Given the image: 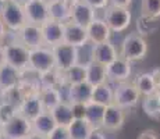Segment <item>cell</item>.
Wrapping results in <instances>:
<instances>
[{"label":"cell","mask_w":160,"mask_h":139,"mask_svg":"<svg viewBox=\"0 0 160 139\" xmlns=\"http://www.w3.org/2000/svg\"><path fill=\"white\" fill-rule=\"evenodd\" d=\"M138 139H159L158 134H156V131H153V129H145L143 132H141Z\"/></svg>","instance_id":"40"},{"label":"cell","mask_w":160,"mask_h":139,"mask_svg":"<svg viewBox=\"0 0 160 139\" xmlns=\"http://www.w3.org/2000/svg\"><path fill=\"white\" fill-rule=\"evenodd\" d=\"M4 56L6 64L14 67L18 71H24L29 66V49H27L24 45H21L18 41L8 42L4 46Z\"/></svg>","instance_id":"5"},{"label":"cell","mask_w":160,"mask_h":139,"mask_svg":"<svg viewBox=\"0 0 160 139\" xmlns=\"http://www.w3.org/2000/svg\"><path fill=\"white\" fill-rule=\"evenodd\" d=\"M45 3H48V4H50V3H53V2H56V0H43Z\"/></svg>","instance_id":"47"},{"label":"cell","mask_w":160,"mask_h":139,"mask_svg":"<svg viewBox=\"0 0 160 139\" xmlns=\"http://www.w3.org/2000/svg\"><path fill=\"white\" fill-rule=\"evenodd\" d=\"M0 95H2V91H0Z\"/></svg>","instance_id":"52"},{"label":"cell","mask_w":160,"mask_h":139,"mask_svg":"<svg viewBox=\"0 0 160 139\" xmlns=\"http://www.w3.org/2000/svg\"><path fill=\"white\" fill-rule=\"evenodd\" d=\"M56 127L57 124L54 121V117L52 114V111H43L41 116H38L32 121L33 134L42 135V137H46V138L56 129Z\"/></svg>","instance_id":"21"},{"label":"cell","mask_w":160,"mask_h":139,"mask_svg":"<svg viewBox=\"0 0 160 139\" xmlns=\"http://www.w3.org/2000/svg\"><path fill=\"white\" fill-rule=\"evenodd\" d=\"M28 68L38 74H43L48 71L56 70V61L52 47L42 46L29 50V66Z\"/></svg>","instance_id":"4"},{"label":"cell","mask_w":160,"mask_h":139,"mask_svg":"<svg viewBox=\"0 0 160 139\" xmlns=\"http://www.w3.org/2000/svg\"><path fill=\"white\" fill-rule=\"evenodd\" d=\"M0 139H7V138H6V137H4V135H3V137H2V138H0Z\"/></svg>","instance_id":"50"},{"label":"cell","mask_w":160,"mask_h":139,"mask_svg":"<svg viewBox=\"0 0 160 139\" xmlns=\"http://www.w3.org/2000/svg\"><path fill=\"white\" fill-rule=\"evenodd\" d=\"M54 54V61H56V70L60 72H66L71 67L77 66L78 63V49L70 46L67 43H60V45L52 47Z\"/></svg>","instance_id":"8"},{"label":"cell","mask_w":160,"mask_h":139,"mask_svg":"<svg viewBox=\"0 0 160 139\" xmlns=\"http://www.w3.org/2000/svg\"><path fill=\"white\" fill-rule=\"evenodd\" d=\"M148 53V42L139 33H128L121 42L118 56L130 63L143 60Z\"/></svg>","instance_id":"2"},{"label":"cell","mask_w":160,"mask_h":139,"mask_svg":"<svg viewBox=\"0 0 160 139\" xmlns=\"http://www.w3.org/2000/svg\"><path fill=\"white\" fill-rule=\"evenodd\" d=\"M0 2H2V3H3V2H6V0H0Z\"/></svg>","instance_id":"51"},{"label":"cell","mask_w":160,"mask_h":139,"mask_svg":"<svg viewBox=\"0 0 160 139\" xmlns=\"http://www.w3.org/2000/svg\"><path fill=\"white\" fill-rule=\"evenodd\" d=\"M39 85L41 88H64L63 85V75L60 71L52 70L48 72L39 74Z\"/></svg>","instance_id":"32"},{"label":"cell","mask_w":160,"mask_h":139,"mask_svg":"<svg viewBox=\"0 0 160 139\" xmlns=\"http://www.w3.org/2000/svg\"><path fill=\"white\" fill-rule=\"evenodd\" d=\"M117 57H118V52H117L114 45L110 41L104 43H99V45H93L91 52V60L96 61V63L102 64L104 67L112 64Z\"/></svg>","instance_id":"17"},{"label":"cell","mask_w":160,"mask_h":139,"mask_svg":"<svg viewBox=\"0 0 160 139\" xmlns=\"http://www.w3.org/2000/svg\"><path fill=\"white\" fill-rule=\"evenodd\" d=\"M2 132L7 139H28L33 134L32 121L17 114L14 118L2 125Z\"/></svg>","instance_id":"6"},{"label":"cell","mask_w":160,"mask_h":139,"mask_svg":"<svg viewBox=\"0 0 160 139\" xmlns=\"http://www.w3.org/2000/svg\"><path fill=\"white\" fill-rule=\"evenodd\" d=\"M42 29V38H43V45L48 47H54V46L63 43L64 39V24L56 22V21L49 20L41 27Z\"/></svg>","instance_id":"15"},{"label":"cell","mask_w":160,"mask_h":139,"mask_svg":"<svg viewBox=\"0 0 160 139\" xmlns=\"http://www.w3.org/2000/svg\"><path fill=\"white\" fill-rule=\"evenodd\" d=\"M103 20L112 29V32H122L125 31L131 24L132 14L130 8H121L116 7V6H109L104 10Z\"/></svg>","instance_id":"7"},{"label":"cell","mask_w":160,"mask_h":139,"mask_svg":"<svg viewBox=\"0 0 160 139\" xmlns=\"http://www.w3.org/2000/svg\"><path fill=\"white\" fill-rule=\"evenodd\" d=\"M14 2H17V3H20V4H27V3H29L31 0H14Z\"/></svg>","instance_id":"46"},{"label":"cell","mask_w":160,"mask_h":139,"mask_svg":"<svg viewBox=\"0 0 160 139\" xmlns=\"http://www.w3.org/2000/svg\"><path fill=\"white\" fill-rule=\"evenodd\" d=\"M0 97H2V102L11 103V104H14L15 107L20 109L21 103H22V100H24V97L25 96L22 95L21 89L17 86V88H13V89H8V91H6V92H2Z\"/></svg>","instance_id":"34"},{"label":"cell","mask_w":160,"mask_h":139,"mask_svg":"<svg viewBox=\"0 0 160 139\" xmlns=\"http://www.w3.org/2000/svg\"><path fill=\"white\" fill-rule=\"evenodd\" d=\"M104 110H106V107L102 106V104L89 102L88 104H85V116H84V118L87 120V121L95 129H102V121H103Z\"/></svg>","instance_id":"26"},{"label":"cell","mask_w":160,"mask_h":139,"mask_svg":"<svg viewBox=\"0 0 160 139\" xmlns=\"http://www.w3.org/2000/svg\"><path fill=\"white\" fill-rule=\"evenodd\" d=\"M93 129L95 128L89 124L85 118H75L71 124L68 125V131H70L71 139H88Z\"/></svg>","instance_id":"30"},{"label":"cell","mask_w":160,"mask_h":139,"mask_svg":"<svg viewBox=\"0 0 160 139\" xmlns=\"http://www.w3.org/2000/svg\"><path fill=\"white\" fill-rule=\"evenodd\" d=\"M88 139H106V137H104L102 129H93V131H92V134L89 135Z\"/></svg>","instance_id":"43"},{"label":"cell","mask_w":160,"mask_h":139,"mask_svg":"<svg viewBox=\"0 0 160 139\" xmlns=\"http://www.w3.org/2000/svg\"><path fill=\"white\" fill-rule=\"evenodd\" d=\"M0 18L8 31L17 33L27 24L24 6L14 0H6L0 6Z\"/></svg>","instance_id":"1"},{"label":"cell","mask_w":160,"mask_h":139,"mask_svg":"<svg viewBox=\"0 0 160 139\" xmlns=\"http://www.w3.org/2000/svg\"><path fill=\"white\" fill-rule=\"evenodd\" d=\"M88 6H91L93 10H106L110 6V0H84Z\"/></svg>","instance_id":"37"},{"label":"cell","mask_w":160,"mask_h":139,"mask_svg":"<svg viewBox=\"0 0 160 139\" xmlns=\"http://www.w3.org/2000/svg\"><path fill=\"white\" fill-rule=\"evenodd\" d=\"M28 139H48L46 137H42V135H38V134H32Z\"/></svg>","instance_id":"45"},{"label":"cell","mask_w":160,"mask_h":139,"mask_svg":"<svg viewBox=\"0 0 160 139\" xmlns=\"http://www.w3.org/2000/svg\"><path fill=\"white\" fill-rule=\"evenodd\" d=\"M0 128H2V124H0Z\"/></svg>","instance_id":"53"},{"label":"cell","mask_w":160,"mask_h":139,"mask_svg":"<svg viewBox=\"0 0 160 139\" xmlns=\"http://www.w3.org/2000/svg\"><path fill=\"white\" fill-rule=\"evenodd\" d=\"M125 121V114L124 110L117 107L114 103L110 104L104 110L103 121H102V128L107 131H118L122 128Z\"/></svg>","instance_id":"18"},{"label":"cell","mask_w":160,"mask_h":139,"mask_svg":"<svg viewBox=\"0 0 160 139\" xmlns=\"http://www.w3.org/2000/svg\"><path fill=\"white\" fill-rule=\"evenodd\" d=\"M52 114H53V117H54L56 124L60 125V127H68L74 120H75V117H74L72 104L68 103L67 100L61 102L56 109L52 110Z\"/></svg>","instance_id":"27"},{"label":"cell","mask_w":160,"mask_h":139,"mask_svg":"<svg viewBox=\"0 0 160 139\" xmlns=\"http://www.w3.org/2000/svg\"><path fill=\"white\" fill-rule=\"evenodd\" d=\"M48 139H71V137H70L68 127L57 125L56 129H54V131L48 137Z\"/></svg>","instance_id":"36"},{"label":"cell","mask_w":160,"mask_h":139,"mask_svg":"<svg viewBox=\"0 0 160 139\" xmlns=\"http://www.w3.org/2000/svg\"><path fill=\"white\" fill-rule=\"evenodd\" d=\"M15 35V41H18L21 45H24L27 49L32 50L36 47H42L43 45V38H42V29L39 25L27 22L21 28Z\"/></svg>","instance_id":"9"},{"label":"cell","mask_w":160,"mask_h":139,"mask_svg":"<svg viewBox=\"0 0 160 139\" xmlns=\"http://www.w3.org/2000/svg\"><path fill=\"white\" fill-rule=\"evenodd\" d=\"M43 111L45 110H43V106H42L41 99H39V92H38V93H33L24 97L22 103H21L20 109H18V114H21V116L25 117L29 121H33Z\"/></svg>","instance_id":"19"},{"label":"cell","mask_w":160,"mask_h":139,"mask_svg":"<svg viewBox=\"0 0 160 139\" xmlns=\"http://www.w3.org/2000/svg\"><path fill=\"white\" fill-rule=\"evenodd\" d=\"M49 15L52 21L67 24L71 21V3L66 0H56L49 4Z\"/></svg>","instance_id":"20"},{"label":"cell","mask_w":160,"mask_h":139,"mask_svg":"<svg viewBox=\"0 0 160 139\" xmlns=\"http://www.w3.org/2000/svg\"><path fill=\"white\" fill-rule=\"evenodd\" d=\"M63 75V85L66 86H71L77 85V83H82L87 82V67L85 64H77V66L71 67L70 70H67L66 72H61Z\"/></svg>","instance_id":"28"},{"label":"cell","mask_w":160,"mask_h":139,"mask_svg":"<svg viewBox=\"0 0 160 139\" xmlns=\"http://www.w3.org/2000/svg\"><path fill=\"white\" fill-rule=\"evenodd\" d=\"M63 42L67 43V45H70V46H74V47H77V49L84 47V46L89 42L87 28L78 25V24H74L71 21L64 24Z\"/></svg>","instance_id":"12"},{"label":"cell","mask_w":160,"mask_h":139,"mask_svg":"<svg viewBox=\"0 0 160 139\" xmlns=\"http://www.w3.org/2000/svg\"><path fill=\"white\" fill-rule=\"evenodd\" d=\"M66 2H68V3H74V2H78V0H66Z\"/></svg>","instance_id":"48"},{"label":"cell","mask_w":160,"mask_h":139,"mask_svg":"<svg viewBox=\"0 0 160 139\" xmlns=\"http://www.w3.org/2000/svg\"><path fill=\"white\" fill-rule=\"evenodd\" d=\"M134 85L137 86L138 92L141 93V96H149V95L155 93L158 91L155 85V81L152 78V74L150 72H142V74H138L137 78L134 81Z\"/></svg>","instance_id":"31"},{"label":"cell","mask_w":160,"mask_h":139,"mask_svg":"<svg viewBox=\"0 0 160 139\" xmlns=\"http://www.w3.org/2000/svg\"><path fill=\"white\" fill-rule=\"evenodd\" d=\"M67 88V97L66 100L71 104H88L92 102L93 95V86L88 82L77 83V85L66 86Z\"/></svg>","instance_id":"14"},{"label":"cell","mask_w":160,"mask_h":139,"mask_svg":"<svg viewBox=\"0 0 160 139\" xmlns=\"http://www.w3.org/2000/svg\"><path fill=\"white\" fill-rule=\"evenodd\" d=\"M92 102L107 107L114 103V86L110 82L102 83L93 88V95H92Z\"/></svg>","instance_id":"25"},{"label":"cell","mask_w":160,"mask_h":139,"mask_svg":"<svg viewBox=\"0 0 160 139\" xmlns=\"http://www.w3.org/2000/svg\"><path fill=\"white\" fill-rule=\"evenodd\" d=\"M141 100V93L138 92L134 82L125 81L114 86V104L122 110L134 109Z\"/></svg>","instance_id":"3"},{"label":"cell","mask_w":160,"mask_h":139,"mask_svg":"<svg viewBox=\"0 0 160 139\" xmlns=\"http://www.w3.org/2000/svg\"><path fill=\"white\" fill-rule=\"evenodd\" d=\"M95 18H96V10L88 6L84 0L71 3V22L88 28Z\"/></svg>","instance_id":"13"},{"label":"cell","mask_w":160,"mask_h":139,"mask_svg":"<svg viewBox=\"0 0 160 139\" xmlns=\"http://www.w3.org/2000/svg\"><path fill=\"white\" fill-rule=\"evenodd\" d=\"M7 35H8V29H7V27L4 25V22L2 21V18H0V45L7 38Z\"/></svg>","instance_id":"41"},{"label":"cell","mask_w":160,"mask_h":139,"mask_svg":"<svg viewBox=\"0 0 160 139\" xmlns=\"http://www.w3.org/2000/svg\"><path fill=\"white\" fill-rule=\"evenodd\" d=\"M74 117L75 118H84L85 116V104H72Z\"/></svg>","instance_id":"38"},{"label":"cell","mask_w":160,"mask_h":139,"mask_svg":"<svg viewBox=\"0 0 160 139\" xmlns=\"http://www.w3.org/2000/svg\"><path fill=\"white\" fill-rule=\"evenodd\" d=\"M141 17L156 20L160 17V0H141Z\"/></svg>","instance_id":"33"},{"label":"cell","mask_w":160,"mask_h":139,"mask_svg":"<svg viewBox=\"0 0 160 139\" xmlns=\"http://www.w3.org/2000/svg\"><path fill=\"white\" fill-rule=\"evenodd\" d=\"M85 67H87V82L91 83L93 88L107 82V74L104 66L96 63L93 60H89L85 64Z\"/></svg>","instance_id":"24"},{"label":"cell","mask_w":160,"mask_h":139,"mask_svg":"<svg viewBox=\"0 0 160 139\" xmlns=\"http://www.w3.org/2000/svg\"><path fill=\"white\" fill-rule=\"evenodd\" d=\"M18 114V107H15L14 104L7 103V102H2L0 103V124H6L7 121H10L11 118H14Z\"/></svg>","instance_id":"35"},{"label":"cell","mask_w":160,"mask_h":139,"mask_svg":"<svg viewBox=\"0 0 160 139\" xmlns=\"http://www.w3.org/2000/svg\"><path fill=\"white\" fill-rule=\"evenodd\" d=\"M132 4V0H110V6H116V7L121 8H130Z\"/></svg>","instance_id":"39"},{"label":"cell","mask_w":160,"mask_h":139,"mask_svg":"<svg viewBox=\"0 0 160 139\" xmlns=\"http://www.w3.org/2000/svg\"><path fill=\"white\" fill-rule=\"evenodd\" d=\"M141 106L145 114L150 118L159 120L160 118V91H156L155 93L145 96L141 100Z\"/></svg>","instance_id":"29"},{"label":"cell","mask_w":160,"mask_h":139,"mask_svg":"<svg viewBox=\"0 0 160 139\" xmlns=\"http://www.w3.org/2000/svg\"><path fill=\"white\" fill-rule=\"evenodd\" d=\"M24 11H25L27 22L29 24L42 27L45 22L50 20L49 4L45 3L43 0H31L29 3L24 4Z\"/></svg>","instance_id":"10"},{"label":"cell","mask_w":160,"mask_h":139,"mask_svg":"<svg viewBox=\"0 0 160 139\" xmlns=\"http://www.w3.org/2000/svg\"><path fill=\"white\" fill-rule=\"evenodd\" d=\"M3 66H6V56H4V47H3V45H0V68Z\"/></svg>","instance_id":"44"},{"label":"cell","mask_w":160,"mask_h":139,"mask_svg":"<svg viewBox=\"0 0 160 139\" xmlns=\"http://www.w3.org/2000/svg\"><path fill=\"white\" fill-rule=\"evenodd\" d=\"M3 137V132H2V128H0V138Z\"/></svg>","instance_id":"49"},{"label":"cell","mask_w":160,"mask_h":139,"mask_svg":"<svg viewBox=\"0 0 160 139\" xmlns=\"http://www.w3.org/2000/svg\"><path fill=\"white\" fill-rule=\"evenodd\" d=\"M21 82V71H18L14 67L8 66H3L0 68V91L6 92L8 89L17 88Z\"/></svg>","instance_id":"23"},{"label":"cell","mask_w":160,"mask_h":139,"mask_svg":"<svg viewBox=\"0 0 160 139\" xmlns=\"http://www.w3.org/2000/svg\"><path fill=\"white\" fill-rule=\"evenodd\" d=\"M88 32V39L92 45H99V43L109 42L112 38V29L106 24V21L103 18H95L89 27L87 28Z\"/></svg>","instance_id":"16"},{"label":"cell","mask_w":160,"mask_h":139,"mask_svg":"<svg viewBox=\"0 0 160 139\" xmlns=\"http://www.w3.org/2000/svg\"><path fill=\"white\" fill-rule=\"evenodd\" d=\"M39 99H41L45 111L54 110L61 102L66 100L63 97L60 88H41L39 89Z\"/></svg>","instance_id":"22"},{"label":"cell","mask_w":160,"mask_h":139,"mask_svg":"<svg viewBox=\"0 0 160 139\" xmlns=\"http://www.w3.org/2000/svg\"><path fill=\"white\" fill-rule=\"evenodd\" d=\"M150 74H152V78H153V81H155V85H156V88H158V91H160V67L159 68H155Z\"/></svg>","instance_id":"42"},{"label":"cell","mask_w":160,"mask_h":139,"mask_svg":"<svg viewBox=\"0 0 160 139\" xmlns=\"http://www.w3.org/2000/svg\"><path fill=\"white\" fill-rule=\"evenodd\" d=\"M132 72V66L130 61H127L122 57H117L112 64L106 67V74H107V82L113 83H121L128 81Z\"/></svg>","instance_id":"11"}]
</instances>
